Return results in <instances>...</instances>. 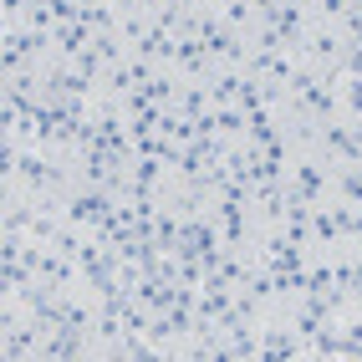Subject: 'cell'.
I'll return each mask as SVG.
<instances>
[{
    "mask_svg": "<svg viewBox=\"0 0 362 362\" xmlns=\"http://www.w3.org/2000/svg\"><path fill=\"white\" fill-rule=\"evenodd\" d=\"M342 194H347V199H362V168H352V174H342Z\"/></svg>",
    "mask_w": 362,
    "mask_h": 362,
    "instance_id": "cell-1",
    "label": "cell"
}]
</instances>
